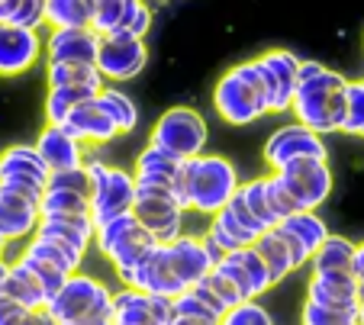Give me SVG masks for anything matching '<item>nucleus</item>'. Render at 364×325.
Wrapping results in <instances>:
<instances>
[{
    "mask_svg": "<svg viewBox=\"0 0 364 325\" xmlns=\"http://www.w3.org/2000/svg\"><path fill=\"white\" fill-rule=\"evenodd\" d=\"M42 222V209L36 200L0 187V236L7 242H29Z\"/></svg>",
    "mask_w": 364,
    "mask_h": 325,
    "instance_id": "nucleus-24",
    "label": "nucleus"
},
{
    "mask_svg": "<svg viewBox=\"0 0 364 325\" xmlns=\"http://www.w3.org/2000/svg\"><path fill=\"white\" fill-rule=\"evenodd\" d=\"M46 309L58 319V325L81 322V319L90 316H113V290L107 284H100L97 277L75 270L65 280L62 290L48 299Z\"/></svg>",
    "mask_w": 364,
    "mask_h": 325,
    "instance_id": "nucleus-7",
    "label": "nucleus"
},
{
    "mask_svg": "<svg viewBox=\"0 0 364 325\" xmlns=\"http://www.w3.org/2000/svg\"><path fill=\"white\" fill-rule=\"evenodd\" d=\"M274 174L281 177L284 190H287L290 200L296 203V209H316V213H319V206L329 200L332 184H336L329 158H300Z\"/></svg>",
    "mask_w": 364,
    "mask_h": 325,
    "instance_id": "nucleus-10",
    "label": "nucleus"
},
{
    "mask_svg": "<svg viewBox=\"0 0 364 325\" xmlns=\"http://www.w3.org/2000/svg\"><path fill=\"white\" fill-rule=\"evenodd\" d=\"M309 297L313 303L329 306V309H361V299H358V277L355 274H313L309 280Z\"/></svg>",
    "mask_w": 364,
    "mask_h": 325,
    "instance_id": "nucleus-26",
    "label": "nucleus"
},
{
    "mask_svg": "<svg viewBox=\"0 0 364 325\" xmlns=\"http://www.w3.org/2000/svg\"><path fill=\"white\" fill-rule=\"evenodd\" d=\"M7 270H10V261L0 258V297H4V280H7Z\"/></svg>",
    "mask_w": 364,
    "mask_h": 325,
    "instance_id": "nucleus-50",
    "label": "nucleus"
},
{
    "mask_svg": "<svg viewBox=\"0 0 364 325\" xmlns=\"http://www.w3.org/2000/svg\"><path fill=\"white\" fill-rule=\"evenodd\" d=\"M123 10H126V0H100L94 10V29L100 35L117 33L119 23H123Z\"/></svg>",
    "mask_w": 364,
    "mask_h": 325,
    "instance_id": "nucleus-43",
    "label": "nucleus"
},
{
    "mask_svg": "<svg viewBox=\"0 0 364 325\" xmlns=\"http://www.w3.org/2000/svg\"><path fill=\"white\" fill-rule=\"evenodd\" d=\"M14 325H58V319L48 309H26Z\"/></svg>",
    "mask_w": 364,
    "mask_h": 325,
    "instance_id": "nucleus-46",
    "label": "nucleus"
},
{
    "mask_svg": "<svg viewBox=\"0 0 364 325\" xmlns=\"http://www.w3.org/2000/svg\"><path fill=\"white\" fill-rule=\"evenodd\" d=\"M216 270H220V274H226L229 280H232L235 290L242 293V299H258L262 293H268L271 287H274L268 264H264V258L258 255V248H255V245L223 255L220 261H216Z\"/></svg>",
    "mask_w": 364,
    "mask_h": 325,
    "instance_id": "nucleus-14",
    "label": "nucleus"
},
{
    "mask_svg": "<svg viewBox=\"0 0 364 325\" xmlns=\"http://www.w3.org/2000/svg\"><path fill=\"white\" fill-rule=\"evenodd\" d=\"M46 81L48 87H75L100 94L107 87V77L97 65H65V62H46Z\"/></svg>",
    "mask_w": 364,
    "mask_h": 325,
    "instance_id": "nucleus-28",
    "label": "nucleus"
},
{
    "mask_svg": "<svg viewBox=\"0 0 364 325\" xmlns=\"http://www.w3.org/2000/svg\"><path fill=\"white\" fill-rule=\"evenodd\" d=\"M358 325H364V299H361V309H358Z\"/></svg>",
    "mask_w": 364,
    "mask_h": 325,
    "instance_id": "nucleus-52",
    "label": "nucleus"
},
{
    "mask_svg": "<svg viewBox=\"0 0 364 325\" xmlns=\"http://www.w3.org/2000/svg\"><path fill=\"white\" fill-rule=\"evenodd\" d=\"M171 306H174V316H216V312L210 309V306H206L200 297H193L191 290L181 293V297H174ZM216 319H220V316H216Z\"/></svg>",
    "mask_w": 364,
    "mask_h": 325,
    "instance_id": "nucleus-45",
    "label": "nucleus"
},
{
    "mask_svg": "<svg viewBox=\"0 0 364 325\" xmlns=\"http://www.w3.org/2000/svg\"><path fill=\"white\" fill-rule=\"evenodd\" d=\"M206 238H210V245H213L220 255H229V251L248 248V245L258 242V238H255L252 232L229 213V209H220V213L210 219V226H206Z\"/></svg>",
    "mask_w": 364,
    "mask_h": 325,
    "instance_id": "nucleus-30",
    "label": "nucleus"
},
{
    "mask_svg": "<svg viewBox=\"0 0 364 325\" xmlns=\"http://www.w3.org/2000/svg\"><path fill=\"white\" fill-rule=\"evenodd\" d=\"M39 209H42V216H90V194L48 187Z\"/></svg>",
    "mask_w": 364,
    "mask_h": 325,
    "instance_id": "nucleus-35",
    "label": "nucleus"
},
{
    "mask_svg": "<svg viewBox=\"0 0 364 325\" xmlns=\"http://www.w3.org/2000/svg\"><path fill=\"white\" fill-rule=\"evenodd\" d=\"M171 325H220L216 316H174Z\"/></svg>",
    "mask_w": 364,
    "mask_h": 325,
    "instance_id": "nucleus-48",
    "label": "nucleus"
},
{
    "mask_svg": "<svg viewBox=\"0 0 364 325\" xmlns=\"http://www.w3.org/2000/svg\"><path fill=\"white\" fill-rule=\"evenodd\" d=\"M4 297L14 299V303L23 306V309H46V306H48L46 284H42L39 274H36L29 264H23L20 258H16V261L10 264V270H7V280H4Z\"/></svg>",
    "mask_w": 364,
    "mask_h": 325,
    "instance_id": "nucleus-27",
    "label": "nucleus"
},
{
    "mask_svg": "<svg viewBox=\"0 0 364 325\" xmlns=\"http://www.w3.org/2000/svg\"><path fill=\"white\" fill-rule=\"evenodd\" d=\"M151 23H155V13H151V7L145 0H126L123 23H119L117 33H129V35H136V39H145Z\"/></svg>",
    "mask_w": 364,
    "mask_h": 325,
    "instance_id": "nucleus-41",
    "label": "nucleus"
},
{
    "mask_svg": "<svg viewBox=\"0 0 364 325\" xmlns=\"http://www.w3.org/2000/svg\"><path fill=\"white\" fill-rule=\"evenodd\" d=\"M358 299H364V277L358 280Z\"/></svg>",
    "mask_w": 364,
    "mask_h": 325,
    "instance_id": "nucleus-51",
    "label": "nucleus"
},
{
    "mask_svg": "<svg viewBox=\"0 0 364 325\" xmlns=\"http://www.w3.org/2000/svg\"><path fill=\"white\" fill-rule=\"evenodd\" d=\"M97 104L110 113V119L117 123L119 136H129V132H136V126H139V106H136V100H132L123 87H103L100 94H97Z\"/></svg>",
    "mask_w": 364,
    "mask_h": 325,
    "instance_id": "nucleus-33",
    "label": "nucleus"
},
{
    "mask_svg": "<svg viewBox=\"0 0 364 325\" xmlns=\"http://www.w3.org/2000/svg\"><path fill=\"white\" fill-rule=\"evenodd\" d=\"M36 148H39L42 161L48 165V171H71V167H81L84 161H87V145H84L81 138H75L65 126H52L46 123L42 126V132L36 136L33 142Z\"/></svg>",
    "mask_w": 364,
    "mask_h": 325,
    "instance_id": "nucleus-22",
    "label": "nucleus"
},
{
    "mask_svg": "<svg viewBox=\"0 0 364 325\" xmlns=\"http://www.w3.org/2000/svg\"><path fill=\"white\" fill-rule=\"evenodd\" d=\"M94 245H97V251L113 264L119 284L132 287L142 258L159 242H155V236L129 213V216H119V219H110V222H103V226H97Z\"/></svg>",
    "mask_w": 364,
    "mask_h": 325,
    "instance_id": "nucleus-4",
    "label": "nucleus"
},
{
    "mask_svg": "<svg viewBox=\"0 0 364 325\" xmlns=\"http://www.w3.org/2000/svg\"><path fill=\"white\" fill-rule=\"evenodd\" d=\"M262 158L271 171H284L300 158H329V145H326V136L313 132L309 126L287 123L264 138Z\"/></svg>",
    "mask_w": 364,
    "mask_h": 325,
    "instance_id": "nucleus-9",
    "label": "nucleus"
},
{
    "mask_svg": "<svg viewBox=\"0 0 364 325\" xmlns=\"http://www.w3.org/2000/svg\"><path fill=\"white\" fill-rule=\"evenodd\" d=\"M303 325H358V309H329V306H319L313 299L303 303L300 312Z\"/></svg>",
    "mask_w": 364,
    "mask_h": 325,
    "instance_id": "nucleus-40",
    "label": "nucleus"
},
{
    "mask_svg": "<svg viewBox=\"0 0 364 325\" xmlns=\"http://www.w3.org/2000/svg\"><path fill=\"white\" fill-rule=\"evenodd\" d=\"M84 167L90 174V216H94L97 226L119 219V216H129L139 197L136 174L129 167L97 158V155H87Z\"/></svg>",
    "mask_w": 364,
    "mask_h": 325,
    "instance_id": "nucleus-5",
    "label": "nucleus"
},
{
    "mask_svg": "<svg viewBox=\"0 0 364 325\" xmlns=\"http://www.w3.org/2000/svg\"><path fill=\"white\" fill-rule=\"evenodd\" d=\"M23 306H16L14 299H7V297H0V325H14L16 319L23 316Z\"/></svg>",
    "mask_w": 364,
    "mask_h": 325,
    "instance_id": "nucleus-47",
    "label": "nucleus"
},
{
    "mask_svg": "<svg viewBox=\"0 0 364 325\" xmlns=\"http://www.w3.org/2000/svg\"><path fill=\"white\" fill-rule=\"evenodd\" d=\"M268 200H271V209H274L277 222H281V219H287V216H294V213H296V203L290 200V194H287V190H284L281 177H277L274 171L268 174Z\"/></svg>",
    "mask_w": 364,
    "mask_h": 325,
    "instance_id": "nucleus-44",
    "label": "nucleus"
},
{
    "mask_svg": "<svg viewBox=\"0 0 364 325\" xmlns=\"http://www.w3.org/2000/svg\"><path fill=\"white\" fill-rule=\"evenodd\" d=\"M258 62L264 65L268 81H271V113H287L294 106L303 58L294 55L290 49H268L258 55Z\"/></svg>",
    "mask_w": 364,
    "mask_h": 325,
    "instance_id": "nucleus-19",
    "label": "nucleus"
},
{
    "mask_svg": "<svg viewBox=\"0 0 364 325\" xmlns=\"http://www.w3.org/2000/svg\"><path fill=\"white\" fill-rule=\"evenodd\" d=\"M48 177H52V171H48V165L42 161L36 145L16 142V145H7L0 152V187L16 190V194L42 203Z\"/></svg>",
    "mask_w": 364,
    "mask_h": 325,
    "instance_id": "nucleus-8",
    "label": "nucleus"
},
{
    "mask_svg": "<svg viewBox=\"0 0 364 325\" xmlns=\"http://www.w3.org/2000/svg\"><path fill=\"white\" fill-rule=\"evenodd\" d=\"M132 287L142 293H151V297H168V299L187 293L184 280L178 277V270H174V264H171V251H168V245H161V242L142 258Z\"/></svg>",
    "mask_w": 364,
    "mask_h": 325,
    "instance_id": "nucleus-20",
    "label": "nucleus"
},
{
    "mask_svg": "<svg viewBox=\"0 0 364 325\" xmlns=\"http://www.w3.org/2000/svg\"><path fill=\"white\" fill-rule=\"evenodd\" d=\"M132 216L149 228L155 242L168 245L174 238L184 236V209L178 206L171 194H161V190H139L136 206H132Z\"/></svg>",
    "mask_w": 364,
    "mask_h": 325,
    "instance_id": "nucleus-13",
    "label": "nucleus"
},
{
    "mask_svg": "<svg viewBox=\"0 0 364 325\" xmlns=\"http://www.w3.org/2000/svg\"><path fill=\"white\" fill-rule=\"evenodd\" d=\"M46 55V35L39 29H23L0 23V77H20L33 71Z\"/></svg>",
    "mask_w": 364,
    "mask_h": 325,
    "instance_id": "nucleus-12",
    "label": "nucleus"
},
{
    "mask_svg": "<svg viewBox=\"0 0 364 325\" xmlns=\"http://www.w3.org/2000/svg\"><path fill=\"white\" fill-rule=\"evenodd\" d=\"M168 251H171V264L187 290L193 284H200L206 274H213L216 261L223 258L206 236H187V232L181 238H174V242H168Z\"/></svg>",
    "mask_w": 364,
    "mask_h": 325,
    "instance_id": "nucleus-18",
    "label": "nucleus"
},
{
    "mask_svg": "<svg viewBox=\"0 0 364 325\" xmlns=\"http://www.w3.org/2000/svg\"><path fill=\"white\" fill-rule=\"evenodd\" d=\"M0 23H14L23 29L46 26V0H0Z\"/></svg>",
    "mask_w": 364,
    "mask_h": 325,
    "instance_id": "nucleus-36",
    "label": "nucleus"
},
{
    "mask_svg": "<svg viewBox=\"0 0 364 325\" xmlns=\"http://www.w3.org/2000/svg\"><path fill=\"white\" fill-rule=\"evenodd\" d=\"M255 248H258V255L264 258V264H268L271 280H274V284H281L284 277L296 270L294 248H290L287 236L281 232V226H274V228H268V232H262V236H258V242H255Z\"/></svg>",
    "mask_w": 364,
    "mask_h": 325,
    "instance_id": "nucleus-29",
    "label": "nucleus"
},
{
    "mask_svg": "<svg viewBox=\"0 0 364 325\" xmlns=\"http://www.w3.org/2000/svg\"><path fill=\"white\" fill-rule=\"evenodd\" d=\"M100 39L94 26H75V29H48L46 35V62H65V65H97L100 58Z\"/></svg>",
    "mask_w": 364,
    "mask_h": 325,
    "instance_id": "nucleus-16",
    "label": "nucleus"
},
{
    "mask_svg": "<svg viewBox=\"0 0 364 325\" xmlns=\"http://www.w3.org/2000/svg\"><path fill=\"white\" fill-rule=\"evenodd\" d=\"M181 167L184 161L171 158L168 152H161L159 145H145L142 152L132 161V174H136V187L139 190H161V194L174 197V184L181 177Z\"/></svg>",
    "mask_w": 364,
    "mask_h": 325,
    "instance_id": "nucleus-23",
    "label": "nucleus"
},
{
    "mask_svg": "<svg viewBox=\"0 0 364 325\" xmlns=\"http://www.w3.org/2000/svg\"><path fill=\"white\" fill-rule=\"evenodd\" d=\"M239 187H242L239 171L223 155L203 152L197 158L184 161V190H187L191 213L213 219L220 209L229 206V200L239 194Z\"/></svg>",
    "mask_w": 364,
    "mask_h": 325,
    "instance_id": "nucleus-3",
    "label": "nucleus"
},
{
    "mask_svg": "<svg viewBox=\"0 0 364 325\" xmlns=\"http://www.w3.org/2000/svg\"><path fill=\"white\" fill-rule=\"evenodd\" d=\"M97 94L90 90H75V87H48L46 94V123L65 126L68 116L75 113V106H81L84 100H94Z\"/></svg>",
    "mask_w": 364,
    "mask_h": 325,
    "instance_id": "nucleus-34",
    "label": "nucleus"
},
{
    "mask_svg": "<svg viewBox=\"0 0 364 325\" xmlns=\"http://www.w3.org/2000/svg\"><path fill=\"white\" fill-rule=\"evenodd\" d=\"M65 129H68L75 138H81L87 148L110 145L113 138L119 136L117 123L110 119V113H107L100 104H97V97H94V100H84L81 106H75V113L68 116Z\"/></svg>",
    "mask_w": 364,
    "mask_h": 325,
    "instance_id": "nucleus-25",
    "label": "nucleus"
},
{
    "mask_svg": "<svg viewBox=\"0 0 364 325\" xmlns=\"http://www.w3.org/2000/svg\"><path fill=\"white\" fill-rule=\"evenodd\" d=\"M213 110L229 126H252L271 113V81L258 58L239 62L213 84Z\"/></svg>",
    "mask_w": 364,
    "mask_h": 325,
    "instance_id": "nucleus-2",
    "label": "nucleus"
},
{
    "mask_svg": "<svg viewBox=\"0 0 364 325\" xmlns=\"http://www.w3.org/2000/svg\"><path fill=\"white\" fill-rule=\"evenodd\" d=\"M149 142L159 145L161 152H168L171 158L191 161L206 152L210 126H206L203 113H197L193 106H171V110H165L155 119Z\"/></svg>",
    "mask_w": 364,
    "mask_h": 325,
    "instance_id": "nucleus-6",
    "label": "nucleus"
},
{
    "mask_svg": "<svg viewBox=\"0 0 364 325\" xmlns=\"http://www.w3.org/2000/svg\"><path fill=\"white\" fill-rule=\"evenodd\" d=\"M220 325H274V319H271V312L258 299H245V303L232 306L220 319Z\"/></svg>",
    "mask_w": 364,
    "mask_h": 325,
    "instance_id": "nucleus-42",
    "label": "nucleus"
},
{
    "mask_svg": "<svg viewBox=\"0 0 364 325\" xmlns=\"http://www.w3.org/2000/svg\"><path fill=\"white\" fill-rule=\"evenodd\" d=\"M46 26L48 29L94 26V7L87 0H46Z\"/></svg>",
    "mask_w": 364,
    "mask_h": 325,
    "instance_id": "nucleus-32",
    "label": "nucleus"
},
{
    "mask_svg": "<svg viewBox=\"0 0 364 325\" xmlns=\"http://www.w3.org/2000/svg\"><path fill=\"white\" fill-rule=\"evenodd\" d=\"M174 306L168 297H151L136 287L113 290V325H171Z\"/></svg>",
    "mask_w": 364,
    "mask_h": 325,
    "instance_id": "nucleus-15",
    "label": "nucleus"
},
{
    "mask_svg": "<svg viewBox=\"0 0 364 325\" xmlns=\"http://www.w3.org/2000/svg\"><path fill=\"white\" fill-rule=\"evenodd\" d=\"M23 258H29V261H42V264H48V268H58L62 274H75V270H81V264L75 261V258L68 255L65 248H58L55 242H48V238H42V236H33L26 242V248L20 251Z\"/></svg>",
    "mask_w": 364,
    "mask_h": 325,
    "instance_id": "nucleus-38",
    "label": "nucleus"
},
{
    "mask_svg": "<svg viewBox=\"0 0 364 325\" xmlns=\"http://www.w3.org/2000/svg\"><path fill=\"white\" fill-rule=\"evenodd\" d=\"M36 236L55 242L77 264H84V255H87V248L97 238V222L94 216H42Z\"/></svg>",
    "mask_w": 364,
    "mask_h": 325,
    "instance_id": "nucleus-17",
    "label": "nucleus"
},
{
    "mask_svg": "<svg viewBox=\"0 0 364 325\" xmlns=\"http://www.w3.org/2000/svg\"><path fill=\"white\" fill-rule=\"evenodd\" d=\"M281 226V232L287 236L290 248H294V258H296V268H303V264H309V258L316 255L319 248H323V242L332 236L329 226H326V219L316 213V209H296L294 216H287V219L277 222Z\"/></svg>",
    "mask_w": 364,
    "mask_h": 325,
    "instance_id": "nucleus-21",
    "label": "nucleus"
},
{
    "mask_svg": "<svg viewBox=\"0 0 364 325\" xmlns=\"http://www.w3.org/2000/svg\"><path fill=\"white\" fill-rule=\"evenodd\" d=\"M239 197H242V203L248 206V213L262 222L264 228H274L277 226V216H274V209H271V200H268V177L242 180Z\"/></svg>",
    "mask_w": 364,
    "mask_h": 325,
    "instance_id": "nucleus-37",
    "label": "nucleus"
},
{
    "mask_svg": "<svg viewBox=\"0 0 364 325\" xmlns=\"http://www.w3.org/2000/svg\"><path fill=\"white\" fill-rule=\"evenodd\" d=\"M355 248H358V242H351V238L329 236L323 242V248L309 258V268H313V274H336V270H342V274H351Z\"/></svg>",
    "mask_w": 364,
    "mask_h": 325,
    "instance_id": "nucleus-31",
    "label": "nucleus"
},
{
    "mask_svg": "<svg viewBox=\"0 0 364 325\" xmlns=\"http://www.w3.org/2000/svg\"><path fill=\"white\" fill-rule=\"evenodd\" d=\"M345 136L364 138V77L361 81H348V94H345Z\"/></svg>",
    "mask_w": 364,
    "mask_h": 325,
    "instance_id": "nucleus-39",
    "label": "nucleus"
},
{
    "mask_svg": "<svg viewBox=\"0 0 364 325\" xmlns=\"http://www.w3.org/2000/svg\"><path fill=\"white\" fill-rule=\"evenodd\" d=\"M351 274H355L358 280H361V277H364V242L355 248V261H351Z\"/></svg>",
    "mask_w": 364,
    "mask_h": 325,
    "instance_id": "nucleus-49",
    "label": "nucleus"
},
{
    "mask_svg": "<svg viewBox=\"0 0 364 325\" xmlns=\"http://www.w3.org/2000/svg\"><path fill=\"white\" fill-rule=\"evenodd\" d=\"M149 65V45L129 33H110L100 39V58L97 68L107 77V84H129Z\"/></svg>",
    "mask_w": 364,
    "mask_h": 325,
    "instance_id": "nucleus-11",
    "label": "nucleus"
},
{
    "mask_svg": "<svg viewBox=\"0 0 364 325\" xmlns=\"http://www.w3.org/2000/svg\"><path fill=\"white\" fill-rule=\"evenodd\" d=\"M345 94H348L345 75L326 68L323 62H303L290 113L296 123L309 126L319 136H336L345 126Z\"/></svg>",
    "mask_w": 364,
    "mask_h": 325,
    "instance_id": "nucleus-1",
    "label": "nucleus"
}]
</instances>
